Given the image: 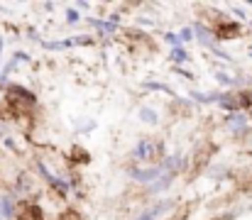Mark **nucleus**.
<instances>
[{
  "mask_svg": "<svg viewBox=\"0 0 252 220\" xmlns=\"http://www.w3.org/2000/svg\"><path fill=\"white\" fill-rule=\"evenodd\" d=\"M164 171H162V166H155V169H130V176L135 179V181H142V184H152V181H157L159 176H162Z\"/></svg>",
  "mask_w": 252,
  "mask_h": 220,
  "instance_id": "1",
  "label": "nucleus"
},
{
  "mask_svg": "<svg viewBox=\"0 0 252 220\" xmlns=\"http://www.w3.org/2000/svg\"><path fill=\"white\" fill-rule=\"evenodd\" d=\"M225 123H228L233 130H243V127H245V115H238V113H235V115H228Z\"/></svg>",
  "mask_w": 252,
  "mask_h": 220,
  "instance_id": "4",
  "label": "nucleus"
},
{
  "mask_svg": "<svg viewBox=\"0 0 252 220\" xmlns=\"http://www.w3.org/2000/svg\"><path fill=\"white\" fill-rule=\"evenodd\" d=\"M155 152H157V142H152V140H140L137 147L132 149V157L140 159V161H150V159L155 157Z\"/></svg>",
  "mask_w": 252,
  "mask_h": 220,
  "instance_id": "2",
  "label": "nucleus"
},
{
  "mask_svg": "<svg viewBox=\"0 0 252 220\" xmlns=\"http://www.w3.org/2000/svg\"><path fill=\"white\" fill-rule=\"evenodd\" d=\"M179 39H181V42H189V39H193V30H191V27H186V30L179 34Z\"/></svg>",
  "mask_w": 252,
  "mask_h": 220,
  "instance_id": "8",
  "label": "nucleus"
},
{
  "mask_svg": "<svg viewBox=\"0 0 252 220\" xmlns=\"http://www.w3.org/2000/svg\"><path fill=\"white\" fill-rule=\"evenodd\" d=\"M164 39H167V42L171 44V47H179V34H167Z\"/></svg>",
  "mask_w": 252,
  "mask_h": 220,
  "instance_id": "9",
  "label": "nucleus"
},
{
  "mask_svg": "<svg viewBox=\"0 0 252 220\" xmlns=\"http://www.w3.org/2000/svg\"><path fill=\"white\" fill-rule=\"evenodd\" d=\"M140 120H142V123H152V125H155V123H157V113H155L152 108H142V110H140Z\"/></svg>",
  "mask_w": 252,
  "mask_h": 220,
  "instance_id": "7",
  "label": "nucleus"
},
{
  "mask_svg": "<svg viewBox=\"0 0 252 220\" xmlns=\"http://www.w3.org/2000/svg\"><path fill=\"white\" fill-rule=\"evenodd\" d=\"M66 20H69V22H79V12H76V10H69V12H66Z\"/></svg>",
  "mask_w": 252,
  "mask_h": 220,
  "instance_id": "10",
  "label": "nucleus"
},
{
  "mask_svg": "<svg viewBox=\"0 0 252 220\" xmlns=\"http://www.w3.org/2000/svg\"><path fill=\"white\" fill-rule=\"evenodd\" d=\"M186 59H189V54H186L181 47H174V49H171V62H174V64H184Z\"/></svg>",
  "mask_w": 252,
  "mask_h": 220,
  "instance_id": "6",
  "label": "nucleus"
},
{
  "mask_svg": "<svg viewBox=\"0 0 252 220\" xmlns=\"http://www.w3.org/2000/svg\"><path fill=\"white\" fill-rule=\"evenodd\" d=\"M0 213H2L5 218L12 216V198H10V196H2V198H0Z\"/></svg>",
  "mask_w": 252,
  "mask_h": 220,
  "instance_id": "5",
  "label": "nucleus"
},
{
  "mask_svg": "<svg viewBox=\"0 0 252 220\" xmlns=\"http://www.w3.org/2000/svg\"><path fill=\"white\" fill-rule=\"evenodd\" d=\"M169 208H171V203H169V201H162V203L152 206L150 211H145L140 218H135V220H159V216H162L164 211H169Z\"/></svg>",
  "mask_w": 252,
  "mask_h": 220,
  "instance_id": "3",
  "label": "nucleus"
}]
</instances>
